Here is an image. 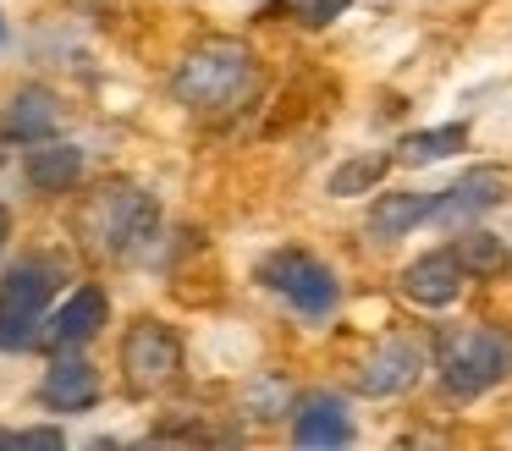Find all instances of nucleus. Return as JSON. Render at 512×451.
<instances>
[{"mask_svg":"<svg viewBox=\"0 0 512 451\" xmlns=\"http://www.w3.org/2000/svg\"><path fill=\"white\" fill-rule=\"evenodd\" d=\"M39 402L56 407V413H83V407L100 402V369H94L89 358H56L45 369Z\"/></svg>","mask_w":512,"mask_h":451,"instance_id":"obj_11","label":"nucleus"},{"mask_svg":"<svg viewBox=\"0 0 512 451\" xmlns=\"http://www.w3.org/2000/svg\"><path fill=\"white\" fill-rule=\"evenodd\" d=\"M457 259H463L468 275H479V281H490V275H501L512 264L507 242L496 237V231H479V226H463V237H457Z\"/></svg>","mask_w":512,"mask_h":451,"instance_id":"obj_18","label":"nucleus"},{"mask_svg":"<svg viewBox=\"0 0 512 451\" xmlns=\"http://www.w3.org/2000/svg\"><path fill=\"white\" fill-rule=\"evenodd\" d=\"M105 319H111V303H105V292H100V286H78V292H72L67 303L56 308V319L39 330V341H45V347H56V352L83 347V341L100 336Z\"/></svg>","mask_w":512,"mask_h":451,"instance_id":"obj_8","label":"nucleus"},{"mask_svg":"<svg viewBox=\"0 0 512 451\" xmlns=\"http://www.w3.org/2000/svg\"><path fill=\"white\" fill-rule=\"evenodd\" d=\"M259 281L276 286V292H287L292 308H298V314H309V319H325L336 308V297H342L336 270H325V264L314 259V253H303V248L270 253V259L259 264Z\"/></svg>","mask_w":512,"mask_h":451,"instance_id":"obj_5","label":"nucleus"},{"mask_svg":"<svg viewBox=\"0 0 512 451\" xmlns=\"http://www.w3.org/2000/svg\"><path fill=\"white\" fill-rule=\"evenodd\" d=\"M182 374V341L160 319H138L122 336V380L133 396H155Z\"/></svg>","mask_w":512,"mask_h":451,"instance_id":"obj_4","label":"nucleus"},{"mask_svg":"<svg viewBox=\"0 0 512 451\" xmlns=\"http://www.w3.org/2000/svg\"><path fill=\"white\" fill-rule=\"evenodd\" d=\"M259 88V61L248 44L237 39H204L182 55L171 94L193 110V116H226V110L248 105Z\"/></svg>","mask_w":512,"mask_h":451,"instance_id":"obj_1","label":"nucleus"},{"mask_svg":"<svg viewBox=\"0 0 512 451\" xmlns=\"http://www.w3.org/2000/svg\"><path fill=\"white\" fill-rule=\"evenodd\" d=\"M507 193H512V176L501 171V165H474L468 176H457L446 193H435L430 198V226L435 231H463V226H474L479 215H490L496 204H507Z\"/></svg>","mask_w":512,"mask_h":451,"instance_id":"obj_6","label":"nucleus"},{"mask_svg":"<svg viewBox=\"0 0 512 451\" xmlns=\"http://www.w3.org/2000/svg\"><path fill=\"white\" fill-rule=\"evenodd\" d=\"M391 165H397V154H386V149H364V154L342 160L331 176H325V193H331V198H364V193H375V187L386 182Z\"/></svg>","mask_w":512,"mask_h":451,"instance_id":"obj_16","label":"nucleus"},{"mask_svg":"<svg viewBox=\"0 0 512 451\" xmlns=\"http://www.w3.org/2000/svg\"><path fill=\"white\" fill-rule=\"evenodd\" d=\"M424 215H430V198L424 193H413V187L380 193L375 187V204H369V215H364V231H369V242H397V237H408Z\"/></svg>","mask_w":512,"mask_h":451,"instance_id":"obj_13","label":"nucleus"},{"mask_svg":"<svg viewBox=\"0 0 512 451\" xmlns=\"http://www.w3.org/2000/svg\"><path fill=\"white\" fill-rule=\"evenodd\" d=\"M6 237H12V215L0 209V248H6Z\"/></svg>","mask_w":512,"mask_h":451,"instance_id":"obj_23","label":"nucleus"},{"mask_svg":"<svg viewBox=\"0 0 512 451\" xmlns=\"http://www.w3.org/2000/svg\"><path fill=\"white\" fill-rule=\"evenodd\" d=\"M155 226H160L155 198L133 182L94 187L78 209V237H83V248L100 253V259H133V253L155 237Z\"/></svg>","mask_w":512,"mask_h":451,"instance_id":"obj_2","label":"nucleus"},{"mask_svg":"<svg viewBox=\"0 0 512 451\" xmlns=\"http://www.w3.org/2000/svg\"><path fill=\"white\" fill-rule=\"evenodd\" d=\"M23 176H28V187H34V193H67V187L83 176V149H78V143L45 138V143H34V149H28Z\"/></svg>","mask_w":512,"mask_h":451,"instance_id":"obj_15","label":"nucleus"},{"mask_svg":"<svg viewBox=\"0 0 512 451\" xmlns=\"http://www.w3.org/2000/svg\"><path fill=\"white\" fill-rule=\"evenodd\" d=\"M292 440L298 446H347L353 424H347V407L331 391H309L292 407Z\"/></svg>","mask_w":512,"mask_h":451,"instance_id":"obj_10","label":"nucleus"},{"mask_svg":"<svg viewBox=\"0 0 512 451\" xmlns=\"http://www.w3.org/2000/svg\"><path fill=\"white\" fill-rule=\"evenodd\" d=\"M419 374H424V352L413 347V341H386V347L358 369V391L364 396H402V391L419 385Z\"/></svg>","mask_w":512,"mask_h":451,"instance_id":"obj_9","label":"nucleus"},{"mask_svg":"<svg viewBox=\"0 0 512 451\" xmlns=\"http://www.w3.org/2000/svg\"><path fill=\"white\" fill-rule=\"evenodd\" d=\"M0 160H6V132H0Z\"/></svg>","mask_w":512,"mask_h":451,"instance_id":"obj_24","label":"nucleus"},{"mask_svg":"<svg viewBox=\"0 0 512 451\" xmlns=\"http://www.w3.org/2000/svg\"><path fill=\"white\" fill-rule=\"evenodd\" d=\"M457 149H468V127L452 121V127H424V132H408L397 143V160L402 165H435V160H452Z\"/></svg>","mask_w":512,"mask_h":451,"instance_id":"obj_17","label":"nucleus"},{"mask_svg":"<svg viewBox=\"0 0 512 451\" xmlns=\"http://www.w3.org/2000/svg\"><path fill=\"white\" fill-rule=\"evenodd\" d=\"M463 281H468L463 259H457L452 248H441V253H424V259H413L408 270H402V297L419 303V308H446V303H457Z\"/></svg>","mask_w":512,"mask_h":451,"instance_id":"obj_7","label":"nucleus"},{"mask_svg":"<svg viewBox=\"0 0 512 451\" xmlns=\"http://www.w3.org/2000/svg\"><path fill=\"white\" fill-rule=\"evenodd\" d=\"M56 292V270L45 259H23L6 281H0V314H17V319H39Z\"/></svg>","mask_w":512,"mask_h":451,"instance_id":"obj_14","label":"nucleus"},{"mask_svg":"<svg viewBox=\"0 0 512 451\" xmlns=\"http://www.w3.org/2000/svg\"><path fill=\"white\" fill-rule=\"evenodd\" d=\"M56 127H61V105H56V94L39 88V83L17 88L12 105H6V121H0V132L17 138V143H45V138H56Z\"/></svg>","mask_w":512,"mask_h":451,"instance_id":"obj_12","label":"nucleus"},{"mask_svg":"<svg viewBox=\"0 0 512 451\" xmlns=\"http://www.w3.org/2000/svg\"><path fill=\"white\" fill-rule=\"evenodd\" d=\"M435 374H441V391L452 402H474L512 374V341L485 325L441 330L435 336Z\"/></svg>","mask_w":512,"mask_h":451,"instance_id":"obj_3","label":"nucleus"},{"mask_svg":"<svg viewBox=\"0 0 512 451\" xmlns=\"http://www.w3.org/2000/svg\"><path fill=\"white\" fill-rule=\"evenodd\" d=\"M28 347H39V319L0 314V352H28Z\"/></svg>","mask_w":512,"mask_h":451,"instance_id":"obj_20","label":"nucleus"},{"mask_svg":"<svg viewBox=\"0 0 512 451\" xmlns=\"http://www.w3.org/2000/svg\"><path fill=\"white\" fill-rule=\"evenodd\" d=\"M243 407L259 418V424H276V418L292 413V385L281 380V374H259V380H248Z\"/></svg>","mask_w":512,"mask_h":451,"instance_id":"obj_19","label":"nucleus"},{"mask_svg":"<svg viewBox=\"0 0 512 451\" xmlns=\"http://www.w3.org/2000/svg\"><path fill=\"white\" fill-rule=\"evenodd\" d=\"M347 6H353V0H298V6H292V17H298L303 28H331Z\"/></svg>","mask_w":512,"mask_h":451,"instance_id":"obj_21","label":"nucleus"},{"mask_svg":"<svg viewBox=\"0 0 512 451\" xmlns=\"http://www.w3.org/2000/svg\"><path fill=\"white\" fill-rule=\"evenodd\" d=\"M23 446H34V451H61L67 446V435L61 429H17V451Z\"/></svg>","mask_w":512,"mask_h":451,"instance_id":"obj_22","label":"nucleus"}]
</instances>
